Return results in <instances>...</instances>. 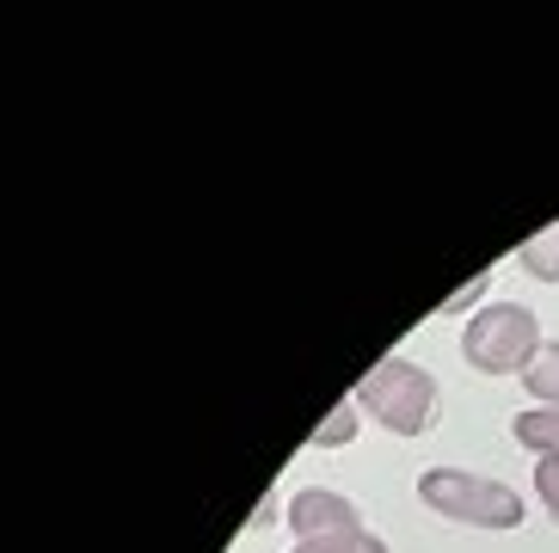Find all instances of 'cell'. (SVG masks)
I'll use <instances>...</instances> for the list:
<instances>
[{"label":"cell","mask_w":559,"mask_h":553,"mask_svg":"<svg viewBox=\"0 0 559 553\" xmlns=\"http://www.w3.org/2000/svg\"><path fill=\"white\" fill-rule=\"evenodd\" d=\"M523 388H528V400H542V407L559 412V339H547L535 351V363L523 369Z\"/></svg>","instance_id":"cell-6"},{"label":"cell","mask_w":559,"mask_h":553,"mask_svg":"<svg viewBox=\"0 0 559 553\" xmlns=\"http://www.w3.org/2000/svg\"><path fill=\"white\" fill-rule=\"evenodd\" d=\"M357 412H362L357 400H338V407L326 412V424H313V437H308V443H313V449H345V443L357 437V424H362Z\"/></svg>","instance_id":"cell-8"},{"label":"cell","mask_w":559,"mask_h":553,"mask_svg":"<svg viewBox=\"0 0 559 553\" xmlns=\"http://www.w3.org/2000/svg\"><path fill=\"white\" fill-rule=\"evenodd\" d=\"M283 522L296 529V541H320V536H345V529H362L357 505L345 492H326V486H301L283 510Z\"/></svg>","instance_id":"cell-4"},{"label":"cell","mask_w":559,"mask_h":553,"mask_svg":"<svg viewBox=\"0 0 559 553\" xmlns=\"http://www.w3.org/2000/svg\"><path fill=\"white\" fill-rule=\"evenodd\" d=\"M516 264H523L535 283H559V222L547 234H535V240L516 246Z\"/></svg>","instance_id":"cell-7"},{"label":"cell","mask_w":559,"mask_h":553,"mask_svg":"<svg viewBox=\"0 0 559 553\" xmlns=\"http://www.w3.org/2000/svg\"><path fill=\"white\" fill-rule=\"evenodd\" d=\"M535 492H542L547 517L559 522V456H542V468H535Z\"/></svg>","instance_id":"cell-10"},{"label":"cell","mask_w":559,"mask_h":553,"mask_svg":"<svg viewBox=\"0 0 559 553\" xmlns=\"http://www.w3.org/2000/svg\"><path fill=\"white\" fill-rule=\"evenodd\" d=\"M510 437L523 443V449H535V456H559V412L535 407V412H523V419H510Z\"/></svg>","instance_id":"cell-5"},{"label":"cell","mask_w":559,"mask_h":553,"mask_svg":"<svg viewBox=\"0 0 559 553\" xmlns=\"http://www.w3.org/2000/svg\"><path fill=\"white\" fill-rule=\"evenodd\" d=\"M418 498H425L437 517L467 522V529H516V522H523V492L492 480V473L425 468L418 473Z\"/></svg>","instance_id":"cell-2"},{"label":"cell","mask_w":559,"mask_h":553,"mask_svg":"<svg viewBox=\"0 0 559 553\" xmlns=\"http://www.w3.org/2000/svg\"><path fill=\"white\" fill-rule=\"evenodd\" d=\"M350 400H357L381 431H394V437H425L430 424H437V407H443L437 381H430L412 357H381L376 369L357 381Z\"/></svg>","instance_id":"cell-1"},{"label":"cell","mask_w":559,"mask_h":553,"mask_svg":"<svg viewBox=\"0 0 559 553\" xmlns=\"http://www.w3.org/2000/svg\"><path fill=\"white\" fill-rule=\"evenodd\" d=\"M542 320L523 302H486L474 320L461 326V357L479 375H523L542 351Z\"/></svg>","instance_id":"cell-3"},{"label":"cell","mask_w":559,"mask_h":553,"mask_svg":"<svg viewBox=\"0 0 559 553\" xmlns=\"http://www.w3.org/2000/svg\"><path fill=\"white\" fill-rule=\"evenodd\" d=\"M289 553H388V541L369 529H345V536H320V541H296Z\"/></svg>","instance_id":"cell-9"}]
</instances>
